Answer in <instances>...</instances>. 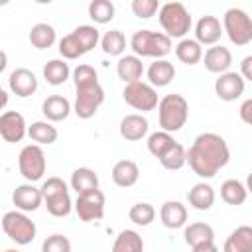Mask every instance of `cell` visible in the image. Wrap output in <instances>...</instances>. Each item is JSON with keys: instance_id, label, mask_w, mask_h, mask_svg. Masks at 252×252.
Instances as JSON below:
<instances>
[{"instance_id": "33", "label": "cell", "mask_w": 252, "mask_h": 252, "mask_svg": "<svg viewBox=\"0 0 252 252\" xmlns=\"http://www.w3.org/2000/svg\"><path fill=\"white\" fill-rule=\"evenodd\" d=\"M100 47L106 55H122L126 49V37L120 30H110L100 37Z\"/></svg>"}, {"instance_id": "5", "label": "cell", "mask_w": 252, "mask_h": 252, "mask_svg": "<svg viewBox=\"0 0 252 252\" xmlns=\"http://www.w3.org/2000/svg\"><path fill=\"white\" fill-rule=\"evenodd\" d=\"M222 32H226L234 45L244 47L252 41V20L244 10L228 8L222 16Z\"/></svg>"}, {"instance_id": "28", "label": "cell", "mask_w": 252, "mask_h": 252, "mask_svg": "<svg viewBox=\"0 0 252 252\" xmlns=\"http://www.w3.org/2000/svg\"><path fill=\"white\" fill-rule=\"evenodd\" d=\"M30 43L35 49H47L55 43V28L51 24L39 22L35 26H32L30 30Z\"/></svg>"}, {"instance_id": "30", "label": "cell", "mask_w": 252, "mask_h": 252, "mask_svg": "<svg viewBox=\"0 0 252 252\" xmlns=\"http://www.w3.org/2000/svg\"><path fill=\"white\" fill-rule=\"evenodd\" d=\"M220 197H222L224 203L238 207V205H242V203L246 201L248 189H246V185H244L242 181H238V179H226V181L220 185Z\"/></svg>"}, {"instance_id": "36", "label": "cell", "mask_w": 252, "mask_h": 252, "mask_svg": "<svg viewBox=\"0 0 252 252\" xmlns=\"http://www.w3.org/2000/svg\"><path fill=\"white\" fill-rule=\"evenodd\" d=\"M89 16L96 24H108L114 18V4L110 0H93L89 4Z\"/></svg>"}, {"instance_id": "29", "label": "cell", "mask_w": 252, "mask_h": 252, "mask_svg": "<svg viewBox=\"0 0 252 252\" xmlns=\"http://www.w3.org/2000/svg\"><path fill=\"white\" fill-rule=\"evenodd\" d=\"M69 75H71V69L65 59H51L43 65V79L53 87L63 85L69 79Z\"/></svg>"}, {"instance_id": "40", "label": "cell", "mask_w": 252, "mask_h": 252, "mask_svg": "<svg viewBox=\"0 0 252 252\" xmlns=\"http://www.w3.org/2000/svg\"><path fill=\"white\" fill-rule=\"evenodd\" d=\"M73 83H75V89H81V87H89L93 83H98V77H96V71L87 65V63H81L73 69Z\"/></svg>"}, {"instance_id": "6", "label": "cell", "mask_w": 252, "mask_h": 252, "mask_svg": "<svg viewBox=\"0 0 252 252\" xmlns=\"http://www.w3.org/2000/svg\"><path fill=\"white\" fill-rule=\"evenodd\" d=\"M2 230L6 232V236L10 240H14L16 244H30L33 238H35V222L22 211H8L4 217H2Z\"/></svg>"}, {"instance_id": "22", "label": "cell", "mask_w": 252, "mask_h": 252, "mask_svg": "<svg viewBox=\"0 0 252 252\" xmlns=\"http://www.w3.org/2000/svg\"><path fill=\"white\" fill-rule=\"evenodd\" d=\"M222 252H252V226L242 224L224 240Z\"/></svg>"}, {"instance_id": "11", "label": "cell", "mask_w": 252, "mask_h": 252, "mask_svg": "<svg viewBox=\"0 0 252 252\" xmlns=\"http://www.w3.org/2000/svg\"><path fill=\"white\" fill-rule=\"evenodd\" d=\"M26 134H28V124L18 110H6L0 114V136L4 138V142L10 144L22 142Z\"/></svg>"}, {"instance_id": "8", "label": "cell", "mask_w": 252, "mask_h": 252, "mask_svg": "<svg viewBox=\"0 0 252 252\" xmlns=\"http://www.w3.org/2000/svg\"><path fill=\"white\" fill-rule=\"evenodd\" d=\"M75 91H77V96H75L73 112L83 120L93 118L98 106L104 102V89L100 87V83H93L89 87H81Z\"/></svg>"}, {"instance_id": "20", "label": "cell", "mask_w": 252, "mask_h": 252, "mask_svg": "<svg viewBox=\"0 0 252 252\" xmlns=\"http://www.w3.org/2000/svg\"><path fill=\"white\" fill-rule=\"evenodd\" d=\"M159 219L167 228H181L187 222V209L179 201H165L159 209Z\"/></svg>"}, {"instance_id": "12", "label": "cell", "mask_w": 252, "mask_h": 252, "mask_svg": "<svg viewBox=\"0 0 252 252\" xmlns=\"http://www.w3.org/2000/svg\"><path fill=\"white\" fill-rule=\"evenodd\" d=\"M244 87H246V81L234 73V71H226L222 75H219V79L215 81V93L220 100H236L244 94Z\"/></svg>"}, {"instance_id": "50", "label": "cell", "mask_w": 252, "mask_h": 252, "mask_svg": "<svg viewBox=\"0 0 252 252\" xmlns=\"http://www.w3.org/2000/svg\"><path fill=\"white\" fill-rule=\"evenodd\" d=\"M4 252H20V250H14V248H8V250H4Z\"/></svg>"}, {"instance_id": "31", "label": "cell", "mask_w": 252, "mask_h": 252, "mask_svg": "<svg viewBox=\"0 0 252 252\" xmlns=\"http://www.w3.org/2000/svg\"><path fill=\"white\" fill-rule=\"evenodd\" d=\"M112 252H144V240L136 230H120L112 244Z\"/></svg>"}, {"instance_id": "15", "label": "cell", "mask_w": 252, "mask_h": 252, "mask_svg": "<svg viewBox=\"0 0 252 252\" xmlns=\"http://www.w3.org/2000/svg\"><path fill=\"white\" fill-rule=\"evenodd\" d=\"M8 83H10V91H12L16 96H22V98L32 96V94L37 91V79H35V75H33L30 69H26V67L14 69V71L10 73Z\"/></svg>"}, {"instance_id": "1", "label": "cell", "mask_w": 252, "mask_h": 252, "mask_svg": "<svg viewBox=\"0 0 252 252\" xmlns=\"http://www.w3.org/2000/svg\"><path fill=\"white\" fill-rule=\"evenodd\" d=\"M230 159L228 144L215 132H203L185 152V163L203 179L215 177Z\"/></svg>"}, {"instance_id": "16", "label": "cell", "mask_w": 252, "mask_h": 252, "mask_svg": "<svg viewBox=\"0 0 252 252\" xmlns=\"http://www.w3.org/2000/svg\"><path fill=\"white\" fill-rule=\"evenodd\" d=\"M205 69L211 71V73H226L228 67L232 65V53L228 47H222V45H211L207 51H205Z\"/></svg>"}, {"instance_id": "26", "label": "cell", "mask_w": 252, "mask_h": 252, "mask_svg": "<svg viewBox=\"0 0 252 252\" xmlns=\"http://www.w3.org/2000/svg\"><path fill=\"white\" fill-rule=\"evenodd\" d=\"M28 136L37 144V146H49L57 140L59 132L57 128L47 122V120H37V122H32V126H28Z\"/></svg>"}, {"instance_id": "41", "label": "cell", "mask_w": 252, "mask_h": 252, "mask_svg": "<svg viewBox=\"0 0 252 252\" xmlns=\"http://www.w3.org/2000/svg\"><path fill=\"white\" fill-rule=\"evenodd\" d=\"M59 53L63 55V59H79L81 55H85L83 47L79 45V41L73 33H67L59 39Z\"/></svg>"}, {"instance_id": "24", "label": "cell", "mask_w": 252, "mask_h": 252, "mask_svg": "<svg viewBox=\"0 0 252 252\" xmlns=\"http://www.w3.org/2000/svg\"><path fill=\"white\" fill-rule=\"evenodd\" d=\"M71 189H75L77 195L94 191L98 189V175L91 167H77L71 173Z\"/></svg>"}, {"instance_id": "14", "label": "cell", "mask_w": 252, "mask_h": 252, "mask_svg": "<svg viewBox=\"0 0 252 252\" xmlns=\"http://www.w3.org/2000/svg\"><path fill=\"white\" fill-rule=\"evenodd\" d=\"M222 35L220 20L215 16H201L195 24V41L199 45H217Z\"/></svg>"}, {"instance_id": "2", "label": "cell", "mask_w": 252, "mask_h": 252, "mask_svg": "<svg viewBox=\"0 0 252 252\" xmlns=\"http://www.w3.org/2000/svg\"><path fill=\"white\" fill-rule=\"evenodd\" d=\"M187 118H189V102L185 100L183 94L171 93L165 94L161 100H158V120L163 132L171 134L181 130Z\"/></svg>"}, {"instance_id": "46", "label": "cell", "mask_w": 252, "mask_h": 252, "mask_svg": "<svg viewBox=\"0 0 252 252\" xmlns=\"http://www.w3.org/2000/svg\"><path fill=\"white\" fill-rule=\"evenodd\" d=\"M240 118L244 124H252V98H246L240 106Z\"/></svg>"}, {"instance_id": "17", "label": "cell", "mask_w": 252, "mask_h": 252, "mask_svg": "<svg viewBox=\"0 0 252 252\" xmlns=\"http://www.w3.org/2000/svg\"><path fill=\"white\" fill-rule=\"evenodd\" d=\"M148 128H150V124L142 114H128V116H124L120 120V126H118L120 136L124 140H128V142L142 140L148 134Z\"/></svg>"}, {"instance_id": "48", "label": "cell", "mask_w": 252, "mask_h": 252, "mask_svg": "<svg viewBox=\"0 0 252 252\" xmlns=\"http://www.w3.org/2000/svg\"><path fill=\"white\" fill-rule=\"evenodd\" d=\"M6 104H8V93H6V91L2 89V85H0V110H2Z\"/></svg>"}, {"instance_id": "45", "label": "cell", "mask_w": 252, "mask_h": 252, "mask_svg": "<svg viewBox=\"0 0 252 252\" xmlns=\"http://www.w3.org/2000/svg\"><path fill=\"white\" fill-rule=\"evenodd\" d=\"M244 81H252V55H246L240 63V73H238Z\"/></svg>"}, {"instance_id": "34", "label": "cell", "mask_w": 252, "mask_h": 252, "mask_svg": "<svg viewBox=\"0 0 252 252\" xmlns=\"http://www.w3.org/2000/svg\"><path fill=\"white\" fill-rule=\"evenodd\" d=\"M173 142H175V140H173L171 134H167V132H163V130L154 132V134L148 136V152H150L154 158L159 159V158L171 148Z\"/></svg>"}, {"instance_id": "25", "label": "cell", "mask_w": 252, "mask_h": 252, "mask_svg": "<svg viewBox=\"0 0 252 252\" xmlns=\"http://www.w3.org/2000/svg\"><path fill=\"white\" fill-rule=\"evenodd\" d=\"M189 205L197 211H209L215 203V189L209 183H195L187 193Z\"/></svg>"}, {"instance_id": "43", "label": "cell", "mask_w": 252, "mask_h": 252, "mask_svg": "<svg viewBox=\"0 0 252 252\" xmlns=\"http://www.w3.org/2000/svg\"><path fill=\"white\" fill-rule=\"evenodd\" d=\"M41 252H71V240L63 234H51L41 242Z\"/></svg>"}, {"instance_id": "9", "label": "cell", "mask_w": 252, "mask_h": 252, "mask_svg": "<svg viewBox=\"0 0 252 252\" xmlns=\"http://www.w3.org/2000/svg\"><path fill=\"white\" fill-rule=\"evenodd\" d=\"M122 98L136 110H142V112H148V110H154L158 106V93L152 85L148 83H142V81H136V83H128L122 91Z\"/></svg>"}, {"instance_id": "32", "label": "cell", "mask_w": 252, "mask_h": 252, "mask_svg": "<svg viewBox=\"0 0 252 252\" xmlns=\"http://www.w3.org/2000/svg\"><path fill=\"white\" fill-rule=\"evenodd\" d=\"M175 55H177V59H179L181 63H185V65H195V63H199V61L203 59V47H201L195 39L185 37V39H181V41L175 45Z\"/></svg>"}, {"instance_id": "19", "label": "cell", "mask_w": 252, "mask_h": 252, "mask_svg": "<svg viewBox=\"0 0 252 252\" xmlns=\"http://www.w3.org/2000/svg\"><path fill=\"white\" fill-rule=\"evenodd\" d=\"M41 112L47 122H61L71 114V102L61 94H49L41 104Z\"/></svg>"}, {"instance_id": "49", "label": "cell", "mask_w": 252, "mask_h": 252, "mask_svg": "<svg viewBox=\"0 0 252 252\" xmlns=\"http://www.w3.org/2000/svg\"><path fill=\"white\" fill-rule=\"evenodd\" d=\"M6 65H8V55H6V53L0 49V73L6 69Z\"/></svg>"}, {"instance_id": "37", "label": "cell", "mask_w": 252, "mask_h": 252, "mask_svg": "<svg viewBox=\"0 0 252 252\" xmlns=\"http://www.w3.org/2000/svg\"><path fill=\"white\" fill-rule=\"evenodd\" d=\"M128 217H130V220H132L134 224H138V226H148V224H152L154 219H156V209H154V205H150V203H136V205L130 207Z\"/></svg>"}, {"instance_id": "38", "label": "cell", "mask_w": 252, "mask_h": 252, "mask_svg": "<svg viewBox=\"0 0 252 252\" xmlns=\"http://www.w3.org/2000/svg\"><path fill=\"white\" fill-rule=\"evenodd\" d=\"M75 37H77V41H79V45L83 47V51L87 53V51H91L96 43H98V39H100V33H98V30L94 28V26H79V28H75L73 32H71Z\"/></svg>"}, {"instance_id": "3", "label": "cell", "mask_w": 252, "mask_h": 252, "mask_svg": "<svg viewBox=\"0 0 252 252\" xmlns=\"http://www.w3.org/2000/svg\"><path fill=\"white\" fill-rule=\"evenodd\" d=\"M130 47L136 57H156L163 59L171 51V39L165 33L152 32V30H138L132 39Z\"/></svg>"}, {"instance_id": "42", "label": "cell", "mask_w": 252, "mask_h": 252, "mask_svg": "<svg viewBox=\"0 0 252 252\" xmlns=\"http://www.w3.org/2000/svg\"><path fill=\"white\" fill-rule=\"evenodd\" d=\"M39 191H41V199H43V201H45V199H51V197H57V195H61V193H69L67 183H65L61 177H47V179L43 181V185L39 187Z\"/></svg>"}, {"instance_id": "7", "label": "cell", "mask_w": 252, "mask_h": 252, "mask_svg": "<svg viewBox=\"0 0 252 252\" xmlns=\"http://www.w3.org/2000/svg\"><path fill=\"white\" fill-rule=\"evenodd\" d=\"M18 167H20V173L24 175L26 181H30V183L39 181L45 173V167H47L45 154H43L41 146H37V144L24 146L20 156H18Z\"/></svg>"}, {"instance_id": "47", "label": "cell", "mask_w": 252, "mask_h": 252, "mask_svg": "<svg viewBox=\"0 0 252 252\" xmlns=\"http://www.w3.org/2000/svg\"><path fill=\"white\" fill-rule=\"evenodd\" d=\"M193 252H219V248L215 242H203V244L193 246Z\"/></svg>"}, {"instance_id": "21", "label": "cell", "mask_w": 252, "mask_h": 252, "mask_svg": "<svg viewBox=\"0 0 252 252\" xmlns=\"http://www.w3.org/2000/svg\"><path fill=\"white\" fill-rule=\"evenodd\" d=\"M116 73H118V79H122L126 85L128 83H136V81L142 79L144 63L136 55H122L118 59V63H116Z\"/></svg>"}, {"instance_id": "39", "label": "cell", "mask_w": 252, "mask_h": 252, "mask_svg": "<svg viewBox=\"0 0 252 252\" xmlns=\"http://www.w3.org/2000/svg\"><path fill=\"white\" fill-rule=\"evenodd\" d=\"M43 205H45L47 213L53 215V217H67V215L71 213V209H73V203H71L69 193H61V195H57V197L45 199Z\"/></svg>"}, {"instance_id": "18", "label": "cell", "mask_w": 252, "mask_h": 252, "mask_svg": "<svg viewBox=\"0 0 252 252\" xmlns=\"http://www.w3.org/2000/svg\"><path fill=\"white\" fill-rule=\"evenodd\" d=\"M138 179H140V167H138L136 161H132V159H120V161L114 163V167H112V181L118 187L128 189V187L136 185Z\"/></svg>"}, {"instance_id": "35", "label": "cell", "mask_w": 252, "mask_h": 252, "mask_svg": "<svg viewBox=\"0 0 252 252\" xmlns=\"http://www.w3.org/2000/svg\"><path fill=\"white\" fill-rule=\"evenodd\" d=\"M159 163L169 169V171H177L185 165V148L179 144V142H173L171 148L159 158Z\"/></svg>"}, {"instance_id": "27", "label": "cell", "mask_w": 252, "mask_h": 252, "mask_svg": "<svg viewBox=\"0 0 252 252\" xmlns=\"http://www.w3.org/2000/svg\"><path fill=\"white\" fill-rule=\"evenodd\" d=\"M183 238L193 248V246L203 244V242H215V230L207 222H191L189 226H185Z\"/></svg>"}, {"instance_id": "4", "label": "cell", "mask_w": 252, "mask_h": 252, "mask_svg": "<svg viewBox=\"0 0 252 252\" xmlns=\"http://www.w3.org/2000/svg\"><path fill=\"white\" fill-rule=\"evenodd\" d=\"M158 20L159 26L163 28L165 35L171 37H185L191 30V14L187 12V8L181 2H167L163 6H159L158 10Z\"/></svg>"}, {"instance_id": "23", "label": "cell", "mask_w": 252, "mask_h": 252, "mask_svg": "<svg viewBox=\"0 0 252 252\" xmlns=\"http://www.w3.org/2000/svg\"><path fill=\"white\" fill-rule=\"evenodd\" d=\"M175 77V67L167 59H156L148 67V79L152 87H167Z\"/></svg>"}, {"instance_id": "10", "label": "cell", "mask_w": 252, "mask_h": 252, "mask_svg": "<svg viewBox=\"0 0 252 252\" xmlns=\"http://www.w3.org/2000/svg\"><path fill=\"white\" fill-rule=\"evenodd\" d=\"M75 211L83 222L100 220L104 217V193L100 189H94V191L77 195Z\"/></svg>"}, {"instance_id": "13", "label": "cell", "mask_w": 252, "mask_h": 252, "mask_svg": "<svg viewBox=\"0 0 252 252\" xmlns=\"http://www.w3.org/2000/svg\"><path fill=\"white\" fill-rule=\"evenodd\" d=\"M12 203L16 205L18 211L22 213H32V211H37L39 205L43 203L41 199V191L37 187H33V183H24V185H18L12 193Z\"/></svg>"}, {"instance_id": "44", "label": "cell", "mask_w": 252, "mask_h": 252, "mask_svg": "<svg viewBox=\"0 0 252 252\" xmlns=\"http://www.w3.org/2000/svg\"><path fill=\"white\" fill-rule=\"evenodd\" d=\"M159 6L161 4L158 0H132V12H134V16H138L142 20L152 18L159 10Z\"/></svg>"}]
</instances>
